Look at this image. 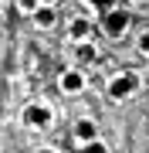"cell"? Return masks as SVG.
Listing matches in <instances>:
<instances>
[{
  "instance_id": "cell-1",
  "label": "cell",
  "mask_w": 149,
  "mask_h": 153,
  "mask_svg": "<svg viewBox=\"0 0 149 153\" xmlns=\"http://www.w3.org/2000/svg\"><path fill=\"white\" fill-rule=\"evenodd\" d=\"M102 27L109 38H122V34L129 31V10H119V7H109L102 17Z\"/></svg>"
},
{
  "instance_id": "cell-2",
  "label": "cell",
  "mask_w": 149,
  "mask_h": 153,
  "mask_svg": "<svg viewBox=\"0 0 149 153\" xmlns=\"http://www.w3.org/2000/svg\"><path fill=\"white\" fill-rule=\"evenodd\" d=\"M139 88V75L136 71H122V75H115L109 82V99H129Z\"/></svg>"
},
{
  "instance_id": "cell-3",
  "label": "cell",
  "mask_w": 149,
  "mask_h": 153,
  "mask_svg": "<svg viewBox=\"0 0 149 153\" xmlns=\"http://www.w3.org/2000/svg\"><path fill=\"white\" fill-rule=\"evenodd\" d=\"M24 123L34 126V129H44V126H51V109L48 105H27L24 109Z\"/></svg>"
},
{
  "instance_id": "cell-4",
  "label": "cell",
  "mask_w": 149,
  "mask_h": 153,
  "mask_svg": "<svg viewBox=\"0 0 149 153\" xmlns=\"http://www.w3.org/2000/svg\"><path fill=\"white\" fill-rule=\"evenodd\" d=\"M58 85H61V92H68V95H75V92H81L85 88V75L81 71H61V78H58Z\"/></svg>"
},
{
  "instance_id": "cell-5",
  "label": "cell",
  "mask_w": 149,
  "mask_h": 153,
  "mask_svg": "<svg viewBox=\"0 0 149 153\" xmlns=\"http://www.w3.org/2000/svg\"><path fill=\"white\" fill-rule=\"evenodd\" d=\"M88 34H92V21L88 17H75V21L68 24V38H71L75 44L78 41H88Z\"/></svg>"
},
{
  "instance_id": "cell-6",
  "label": "cell",
  "mask_w": 149,
  "mask_h": 153,
  "mask_svg": "<svg viewBox=\"0 0 149 153\" xmlns=\"http://www.w3.org/2000/svg\"><path fill=\"white\" fill-rule=\"evenodd\" d=\"M75 140H78V143L98 140V126H95L92 119H78V123H75Z\"/></svg>"
},
{
  "instance_id": "cell-7",
  "label": "cell",
  "mask_w": 149,
  "mask_h": 153,
  "mask_svg": "<svg viewBox=\"0 0 149 153\" xmlns=\"http://www.w3.org/2000/svg\"><path fill=\"white\" fill-rule=\"evenodd\" d=\"M31 17H34V24H37V27H44V31L54 27V21H58V14H54V7H51V4H41Z\"/></svg>"
},
{
  "instance_id": "cell-8",
  "label": "cell",
  "mask_w": 149,
  "mask_h": 153,
  "mask_svg": "<svg viewBox=\"0 0 149 153\" xmlns=\"http://www.w3.org/2000/svg\"><path fill=\"white\" fill-rule=\"evenodd\" d=\"M75 55H78V61H81V65H88V61H95V58H98V48H95L92 41H78Z\"/></svg>"
},
{
  "instance_id": "cell-9",
  "label": "cell",
  "mask_w": 149,
  "mask_h": 153,
  "mask_svg": "<svg viewBox=\"0 0 149 153\" xmlns=\"http://www.w3.org/2000/svg\"><path fill=\"white\" fill-rule=\"evenodd\" d=\"M41 4H44V0H17V7H21L24 14H34V10L41 7Z\"/></svg>"
},
{
  "instance_id": "cell-10",
  "label": "cell",
  "mask_w": 149,
  "mask_h": 153,
  "mask_svg": "<svg viewBox=\"0 0 149 153\" xmlns=\"http://www.w3.org/2000/svg\"><path fill=\"white\" fill-rule=\"evenodd\" d=\"M136 48H139V51H142V55L149 58V31H142V34H139V41H136Z\"/></svg>"
},
{
  "instance_id": "cell-11",
  "label": "cell",
  "mask_w": 149,
  "mask_h": 153,
  "mask_svg": "<svg viewBox=\"0 0 149 153\" xmlns=\"http://www.w3.org/2000/svg\"><path fill=\"white\" fill-rule=\"evenodd\" d=\"M81 153H109V150H105L98 140H92V143H85V150H81Z\"/></svg>"
},
{
  "instance_id": "cell-12",
  "label": "cell",
  "mask_w": 149,
  "mask_h": 153,
  "mask_svg": "<svg viewBox=\"0 0 149 153\" xmlns=\"http://www.w3.org/2000/svg\"><path fill=\"white\" fill-rule=\"evenodd\" d=\"M85 4H92V7H102V10H109V0H85Z\"/></svg>"
},
{
  "instance_id": "cell-13",
  "label": "cell",
  "mask_w": 149,
  "mask_h": 153,
  "mask_svg": "<svg viewBox=\"0 0 149 153\" xmlns=\"http://www.w3.org/2000/svg\"><path fill=\"white\" fill-rule=\"evenodd\" d=\"M37 153H58V150H37Z\"/></svg>"
},
{
  "instance_id": "cell-14",
  "label": "cell",
  "mask_w": 149,
  "mask_h": 153,
  "mask_svg": "<svg viewBox=\"0 0 149 153\" xmlns=\"http://www.w3.org/2000/svg\"><path fill=\"white\" fill-rule=\"evenodd\" d=\"M132 4H142V0H132Z\"/></svg>"
},
{
  "instance_id": "cell-15",
  "label": "cell",
  "mask_w": 149,
  "mask_h": 153,
  "mask_svg": "<svg viewBox=\"0 0 149 153\" xmlns=\"http://www.w3.org/2000/svg\"><path fill=\"white\" fill-rule=\"evenodd\" d=\"M44 4H51V0H44Z\"/></svg>"
}]
</instances>
